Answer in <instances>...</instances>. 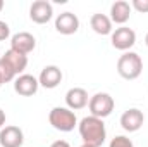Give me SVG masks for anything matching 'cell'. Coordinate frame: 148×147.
I'll list each match as a JSON object with an SVG mask.
<instances>
[{
    "label": "cell",
    "instance_id": "4",
    "mask_svg": "<svg viewBox=\"0 0 148 147\" xmlns=\"http://www.w3.org/2000/svg\"><path fill=\"white\" fill-rule=\"evenodd\" d=\"M115 107V102H114V97L107 92H98L95 95L90 97V102H88V109H90V114L95 116V118H107L110 116L112 111Z\"/></svg>",
    "mask_w": 148,
    "mask_h": 147
},
{
    "label": "cell",
    "instance_id": "17",
    "mask_svg": "<svg viewBox=\"0 0 148 147\" xmlns=\"http://www.w3.org/2000/svg\"><path fill=\"white\" fill-rule=\"evenodd\" d=\"M16 78H17V74L14 73V69L10 68V64L2 57L0 59V81L2 83H9V81H12Z\"/></svg>",
    "mask_w": 148,
    "mask_h": 147
},
{
    "label": "cell",
    "instance_id": "20",
    "mask_svg": "<svg viewBox=\"0 0 148 147\" xmlns=\"http://www.w3.org/2000/svg\"><path fill=\"white\" fill-rule=\"evenodd\" d=\"M10 37V26L5 21H0V42H5Z\"/></svg>",
    "mask_w": 148,
    "mask_h": 147
},
{
    "label": "cell",
    "instance_id": "5",
    "mask_svg": "<svg viewBox=\"0 0 148 147\" xmlns=\"http://www.w3.org/2000/svg\"><path fill=\"white\" fill-rule=\"evenodd\" d=\"M110 43L114 49H117L121 52H129V49L134 47V43H136V31L127 26H119L112 31Z\"/></svg>",
    "mask_w": 148,
    "mask_h": 147
},
{
    "label": "cell",
    "instance_id": "10",
    "mask_svg": "<svg viewBox=\"0 0 148 147\" xmlns=\"http://www.w3.org/2000/svg\"><path fill=\"white\" fill-rule=\"evenodd\" d=\"M143 123H145V114H143V111L136 109V107L124 111L121 116V126H122V130H126L129 133L138 132L143 126Z\"/></svg>",
    "mask_w": 148,
    "mask_h": 147
},
{
    "label": "cell",
    "instance_id": "18",
    "mask_svg": "<svg viewBox=\"0 0 148 147\" xmlns=\"http://www.w3.org/2000/svg\"><path fill=\"white\" fill-rule=\"evenodd\" d=\"M109 147H134V144H133L131 139H127L126 135H115L110 140Z\"/></svg>",
    "mask_w": 148,
    "mask_h": 147
},
{
    "label": "cell",
    "instance_id": "13",
    "mask_svg": "<svg viewBox=\"0 0 148 147\" xmlns=\"http://www.w3.org/2000/svg\"><path fill=\"white\" fill-rule=\"evenodd\" d=\"M90 102V95L84 88L81 87H74V88H69L67 94H66V104L71 111H79L84 109Z\"/></svg>",
    "mask_w": 148,
    "mask_h": 147
},
{
    "label": "cell",
    "instance_id": "2",
    "mask_svg": "<svg viewBox=\"0 0 148 147\" xmlns=\"http://www.w3.org/2000/svg\"><path fill=\"white\" fill-rule=\"evenodd\" d=\"M117 73L124 80H136L143 73V59L136 52H124L117 59Z\"/></svg>",
    "mask_w": 148,
    "mask_h": 147
},
{
    "label": "cell",
    "instance_id": "24",
    "mask_svg": "<svg viewBox=\"0 0 148 147\" xmlns=\"http://www.w3.org/2000/svg\"><path fill=\"white\" fill-rule=\"evenodd\" d=\"M2 9H3V0H0V12H2Z\"/></svg>",
    "mask_w": 148,
    "mask_h": 147
},
{
    "label": "cell",
    "instance_id": "19",
    "mask_svg": "<svg viewBox=\"0 0 148 147\" xmlns=\"http://www.w3.org/2000/svg\"><path fill=\"white\" fill-rule=\"evenodd\" d=\"M131 9L138 10L140 14H148V0H133Z\"/></svg>",
    "mask_w": 148,
    "mask_h": 147
},
{
    "label": "cell",
    "instance_id": "9",
    "mask_svg": "<svg viewBox=\"0 0 148 147\" xmlns=\"http://www.w3.org/2000/svg\"><path fill=\"white\" fill-rule=\"evenodd\" d=\"M62 78H64L62 69L55 64H50V66H45L41 69V73L38 76V83H40V87L52 90V88H57L60 85Z\"/></svg>",
    "mask_w": 148,
    "mask_h": 147
},
{
    "label": "cell",
    "instance_id": "25",
    "mask_svg": "<svg viewBox=\"0 0 148 147\" xmlns=\"http://www.w3.org/2000/svg\"><path fill=\"white\" fill-rule=\"evenodd\" d=\"M79 147H91V146H86V144H83V146H79Z\"/></svg>",
    "mask_w": 148,
    "mask_h": 147
},
{
    "label": "cell",
    "instance_id": "8",
    "mask_svg": "<svg viewBox=\"0 0 148 147\" xmlns=\"http://www.w3.org/2000/svg\"><path fill=\"white\" fill-rule=\"evenodd\" d=\"M40 88V83H38V78H35L33 74H19L16 80H14V90L16 94H19L21 97H33Z\"/></svg>",
    "mask_w": 148,
    "mask_h": 147
},
{
    "label": "cell",
    "instance_id": "6",
    "mask_svg": "<svg viewBox=\"0 0 148 147\" xmlns=\"http://www.w3.org/2000/svg\"><path fill=\"white\" fill-rule=\"evenodd\" d=\"M53 17V5L48 0H36L29 7V19L36 24H47Z\"/></svg>",
    "mask_w": 148,
    "mask_h": 147
},
{
    "label": "cell",
    "instance_id": "11",
    "mask_svg": "<svg viewBox=\"0 0 148 147\" xmlns=\"http://www.w3.org/2000/svg\"><path fill=\"white\" fill-rule=\"evenodd\" d=\"M24 142V133L19 126L7 125L0 130V147H21Z\"/></svg>",
    "mask_w": 148,
    "mask_h": 147
},
{
    "label": "cell",
    "instance_id": "15",
    "mask_svg": "<svg viewBox=\"0 0 148 147\" xmlns=\"http://www.w3.org/2000/svg\"><path fill=\"white\" fill-rule=\"evenodd\" d=\"M90 26L97 35H102V37L112 35V31H114L110 17L107 14H102V12H97L90 17Z\"/></svg>",
    "mask_w": 148,
    "mask_h": 147
},
{
    "label": "cell",
    "instance_id": "3",
    "mask_svg": "<svg viewBox=\"0 0 148 147\" xmlns=\"http://www.w3.org/2000/svg\"><path fill=\"white\" fill-rule=\"evenodd\" d=\"M48 123L59 130V132H73L74 128L77 126V118H76V112L71 111L69 107H53V109L48 112Z\"/></svg>",
    "mask_w": 148,
    "mask_h": 147
},
{
    "label": "cell",
    "instance_id": "12",
    "mask_svg": "<svg viewBox=\"0 0 148 147\" xmlns=\"http://www.w3.org/2000/svg\"><path fill=\"white\" fill-rule=\"evenodd\" d=\"M55 30L60 35H74L79 30V19L73 12H62L55 17Z\"/></svg>",
    "mask_w": 148,
    "mask_h": 147
},
{
    "label": "cell",
    "instance_id": "14",
    "mask_svg": "<svg viewBox=\"0 0 148 147\" xmlns=\"http://www.w3.org/2000/svg\"><path fill=\"white\" fill-rule=\"evenodd\" d=\"M131 3L129 2H126V0H117V2H114L110 5V21L112 24L115 23V24H119V26H124L127 21H129V17H131Z\"/></svg>",
    "mask_w": 148,
    "mask_h": 147
},
{
    "label": "cell",
    "instance_id": "23",
    "mask_svg": "<svg viewBox=\"0 0 148 147\" xmlns=\"http://www.w3.org/2000/svg\"><path fill=\"white\" fill-rule=\"evenodd\" d=\"M145 45H147V47H148V33H147V35H145Z\"/></svg>",
    "mask_w": 148,
    "mask_h": 147
},
{
    "label": "cell",
    "instance_id": "22",
    "mask_svg": "<svg viewBox=\"0 0 148 147\" xmlns=\"http://www.w3.org/2000/svg\"><path fill=\"white\" fill-rule=\"evenodd\" d=\"M3 125H5V112L3 109H0V130L3 128Z\"/></svg>",
    "mask_w": 148,
    "mask_h": 147
},
{
    "label": "cell",
    "instance_id": "1",
    "mask_svg": "<svg viewBox=\"0 0 148 147\" xmlns=\"http://www.w3.org/2000/svg\"><path fill=\"white\" fill-rule=\"evenodd\" d=\"M77 130H79V137L83 140V144L91 147H102L105 144L107 139V130H105V123L100 118L95 116H84L79 123H77Z\"/></svg>",
    "mask_w": 148,
    "mask_h": 147
},
{
    "label": "cell",
    "instance_id": "16",
    "mask_svg": "<svg viewBox=\"0 0 148 147\" xmlns=\"http://www.w3.org/2000/svg\"><path fill=\"white\" fill-rule=\"evenodd\" d=\"M2 57L10 64V68L14 69V73L17 74V76L23 74V71L28 68V55L19 54V52H16V50H12V49H9Z\"/></svg>",
    "mask_w": 148,
    "mask_h": 147
},
{
    "label": "cell",
    "instance_id": "21",
    "mask_svg": "<svg viewBox=\"0 0 148 147\" xmlns=\"http://www.w3.org/2000/svg\"><path fill=\"white\" fill-rule=\"evenodd\" d=\"M50 147H71V144L67 140H55Z\"/></svg>",
    "mask_w": 148,
    "mask_h": 147
},
{
    "label": "cell",
    "instance_id": "7",
    "mask_svg": "<svg viewBox=\"0 0 148 147\" xmlns=\"http://www.w3.org/2000/svg\"><path fill=\"white\" fill-rule=\"evenodd\" d=\"M10 49L19 52V54L28 55L36 49V38L29 31H19V33L12 35V38H10Z\"/></svg>",
    "mask_w": 148,
    "mask_h": 147
},
{
    "label": "cell",
    "instance_id": "26",
    "mask_svg": "<svg viewBox=\"0 0 148 147\" xmlns=\"http://www.w3.org/2000/svg\"><path fill=\"white\" fill-rule=\"evenodd\" d=\"M2 85H3V83H2V81H0V87H2Z\"/></svg>",
    "mask_w": 148,
    "mask_h": 147
}]
</instances>
